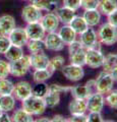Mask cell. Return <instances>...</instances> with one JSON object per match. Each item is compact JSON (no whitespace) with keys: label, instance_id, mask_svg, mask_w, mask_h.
<instances>
[{"label":"cell","instance_id":"obj_1","mask_svg":"<svg viewBox=\"0 0 117 122\" xmlns=\"http://www.w3.org/2000/svg\"><path fill=\"white\" fill-rule=\"evenodd\" d=\"M21 107L25 110L32 114L33 116H41L45 113L47 109L46 103H45L44 98L37 97V96H30L25 100L21 101Z\"/></svg>","mask_w":117,"mask_h":122},{"label":"cell","instance_id":"obj_2","mask_svg":"<svg viewBox=\"0 0 117 122\" xmlns=\"http://www.w3.org/2000/svg\"><path fill=\"white\" fill-rule=\"evenodd\" d=\"M98 39L105 46H112L116 44L117 41V29L109 22L102 24L97 30Z\"/></svg>","mask_w":117,"mask_h":122},{"label":"cell","instance_id":"obj_3","mask_svg":"<svg viewBox=\"0 0 117 122\" xmlns=\"http://www.w3.org/2000/svg\"><path fill=\"white\" fill-rule=\"evenodd\" d=\"M68 46V54L70 63L76 65L85 66L86 65V49L82 46L80 40H75Z\"/></svg>","mask_w":117,"mask_h":122},{"label":"cell","instance_id":"obj_4","mask_svg":"<svg viewBox=\"0 0 117 122\" xmlns=\"http://www.w3.org/2000/svg\"><path fill=\"white\" fill-rule=\"evenodd\" d=\"M32 68L30 55H24L20 59L10 62V75L14 77H22Z\"/></svg>","mask_w":117,"mask_h":122},{"label":"cell","instance_id":"obj_5","mask_svg":"<svg viewBox=\"0 0 117 122\" xmlns=\"http://www.w3.org/2000/svg\"><path fill=\"white\" fill-rule=\"evenodd\" d=\"M114 83L115 81L110 72L102 71L95 78V91L103 95H106L113 90Z\"/></svg>","mask_w":117,"mask_h":122},{"label":"cell","instance_id":"obj_6","mask_svg":"<svg viewBox=\"0 0 117 122\" xmlns=\"http://www.w3.org/2000/svg\"><path fill=\"white\" fill-rule=\"evenodd\" d=\"M80 41L86 49L94 48L102 50V43L98 39L97 32L94 28L89 26L85 32H82L80 35Z\"/></svg>","mask_w":117,"mask_h":122},{"label":"cell","instance_id":"obj_7","mask_svg":"<svg viewBox=\"0 0 117 122\" xmlns=\"http://www.w3.org/2000/svg\"><path fill=\"white\" fill-rule=\"evenodd\" d=\"M60 71H61V73L64 75V77L66 79L74 82L81 81L85 76L84 66L76 65V64H73V63H69L67 65H64Z\"/></svg>","mask_w":117,"mask_h":122},{"label":"cell","instance_id":"obj_8","mask_svg":"<svg viewBox=\"0 0 117 122\" xmlns=\"http://www.w3.org/2000/svg\"><path fill=\"white\" fill-rule=\"evenodd\" d=\"M105 55L99 49H86V65L91 68H101L104 62Z\"/></svg>","mask_w":117,"mask_h":122},{"label":"cell","instance_id":"obj_9","mask_svg":"<svg viewBox=\"0 0 117 122\" xmlns=\"http://www.w3.org/2000/svg\"><path fill=\"white\" fill-rule=\"evenodd\" d=\"M43 16V11L39 9L32 3L27 4L21 9V18L27 24H32V22H38L41 20Z\"/></svg>","mask_w":117,"mask_h":122},{"label":"cell","instance_id":"obj_10","mask_svg":"<svg viewBox=\"0 0 117 122\" xmlns=\"http://www.w3.org/2000/svg\"><path fill=\"white\" fill-rule=\"evenodd\" d=\"M44 43L46 46V50L53 51V52H60L64 49L65 44L63 43L61 38L59 37L57 32L47 33L44 38Z\"/></svg>","mask_w":117,"mask_h":122},{"label":"cell","instance_id":"obj_11","mask_svg":"<svg viewBox=\"0 0 117 122\" xmlns=\"http://www.w3.org/2000/svg\"><path fill=\"white\" fill-rule=\"evenodd\" d=\"M86 106L89 112H102L105 106V96L99 92H93L86 99Z\"/></svg>","mask_w":117,"mask_h":122},{"label":"cell","instance_id":"obj_12","mask_svg":"<svg viewBox=\"0 0 117 122\" xmlns=\"http://www.w3.org/2000/svg\"><path fill=\"white\" fill-rule=\"evenodd\" d=\"M40 22L44 28V30H46V33L56 32L59 29V25H60L59 18L54 11H50V12H46L45 14H43Z\"/></svg>","mask_w":117,"mask_h":122},{"label":"cell","instance_id":"obj_13","mask_svg":"<svg viewBox=\"0 0 117 122\" xmlns=\"http://www.w3.org/2000/svg\"><path fill=\"white\" fill-rule=\"evenodd\" d=\"M32 86L29 81H20L14 85V90H13V96L15 97L17 101H24L30 96H32Z\"/></svg>","mask_w":117,"mask_h":122},{"label":"cell","instance_id":"obj_14","mask_svg":"<svg viewBox=\"0 0 117 122\" xmlns=\"http://www.w3.org/2000/svg\"><path fill=\"white\" fill-rule=\"evenodd\" d=\"M25 30L28 35L29 40H44V38L47 34L40 21L27 24Z\"/></svg>","mask_w":117,"mask_h":122},{"label":"cell","instance_id":"obj_15","mask_svg":"<svg viewBox=\"0 0 117 122\" xmlns=\"http://www.w3.org/2000/svg\"><path fill=\"white\" fill-rule=\"evenodd\" d=\"M30 59H31L32 68H34V69H45V68L49 67L50 58L45 53V51L33 53L30 55Z\"/></svg>","mask_w":117,"mask_h":122},{"label":"cell","instance_id":"obj_16","mask_svg":"<svg viewBox=\"0 0 117 122\" xmlns=\"http://www.w3.org/2000/svg\"><path fill=\"white\" fill-rule=\"evenodd\" d=\"M8 38L10 40L11 45H15V46H20V47H24L27 45L29 38L28 35L25 33V28H14L12 30L9 35Z\"/></svg>","mask_w":117,"mask_h":122},{"label":"cell","instance_id":"obj_17","mask_svg":"<svg viewBox=\"0 0 117 122\" xmlns=\"http://www.w3.org/2000/svg\"><path fill=\"white\" fill-rule=\"evenodd\" d=\"M15 26V20L12 15L3 14L0 16V35L8 36Z\"/></svg>","mask_w":117,"mask_h":122},{"label":"cell","instance_id":"obj_18","mask_svg":"<svg viewBox=\"0 0 117 122\" xmlns=\"http://www.w3.org/2000/svg\"><path fill=\"white\" fill-rule=\"evenodd\" d=\"M93 92H95V90L88 85H76L71 86L70 89V94L72 99H80V100H86Z\"/></svg>","mask_w":117,"mask_h":122},{"label":"cell","instance_id":"obj_19","mask_svg":"<svg viewBox=\"0 0 117 122\" xmlns=\"http://www.w3.org/2000/svg\"><path fill=\"white\" fill-rule=\"evenodd\" d=\"M30 2L39 9L46 12L55 11L56 8L60 6V0H30Z\"/></svg>","mask_w":117,"mask_h":122},{"label":"cell","instance_id":"obj_20","mask_svg":"<svg viewBox=\"0 0 117 122\" xmlns=\"http://www.w3.org/2000/svg\"><path fill=\"white\" fill-rule=\"evenodd\" d=\"M57 33L65 45H69L70 43H72L73 41L76 40L77 34L74 32L69 25H63L61 28L58 29Z\"/></svg>","mask_w":117,"mask_h":122},{"label":"cell","instance_id":"obj_21","mask_svg":"<svg viewBox=\"0 0 117 122\" xmlns=\"http://www.w3.org/2000/svg\"><path fill=\"white\" fill-rule=\"evenodd\" d=\"M54 12L58 16L60 22L63 25H69V22L72 20V18L75 16V11L68 8V7L64 6V5L57 7Z\"/></svg>","mask_w":117,"mask_h":122},{"label":"cell","instance_id":"obj_22","mask_svg":"<svg viewBox=\"0 0 117 122\" xmlns=\"http://www.w3.org/2000/svg\"><path fill=\"white\" fill-rule=\"evenodd\" d=\"M82 16H84L88 25L91 26V28H96L97 25H99L102 20V14L99 11V9L85 10Z\"/></svg>","mask_w":117,"mask_h":122},{"label":"cell","instance_id":"obj_23","mask_svg":"<svg viewBox=\"0 0 117 122\" xmlns=\"http://www.w3.org/2000/svg\"><path fill=\"white\" fill-rule=\"evenodd\" d=\"M68 110L70 115H80L86 114L88 111L86 100H80V99H72L68 105Z\"/></svg>","mask_w":117,"mask_h":122},{"label":"cell","instance_id":"obj_24","mask_svg":"<svg viewBox=\"0 0 117 122\" xmlns=\"http://www.w3.org/2000/svg\"><path fill=\"white\" fill-rule=\"evenodd\" d=\"M16 106V99L13 95L0 96V108L4 112H12Z\"/></svg>","mask_w":117,"mask_h":122},{"label":"cell","instance_id":"obj_25","mask_svg":"<svg viewBox=\"0 0 117 122\" xmlns=\"http://www.w3.org/2000/svg\"><path fill=\"white\" fill-rule=\"evenodd\" d=\"M11 121L14 122H33L34 116L30 114L27 110L24 108H18L16 110H13V113L11 115Z\"/></svg>","mask_w":117,"mask_h":122},{"label":"cell","instance_id":"obj_26","mask_svg":"<svg viewBox=\"0 0 117 122\" xmlns=\"http://www.w3.org/2000/svg\"><path fill=\"white\" fill-rule=\"evenodd\" d=\"M98 9L102 15L108 16L117 9V0H100Z\"/></svg>","mask_w":117,"mask_h":122},{"label":"cell","instance_id":"obj_27","mask_svg":"<svg viewBox=\"0 0 117 122\" xmlns=\"http://www.w3.org/2000/svg\"><path fill=\"white\" fill-rule=\"evenodd\" d=\"M69 25L72 28V30L77 35H81L82 32H85V30L89 28V25L86 24V21L85 20L84 16H82V15L81 16V15H76V14H75V16L72 18V20L69 22Z\"/></svg>","mask_w":117,"mask_h":122},{"label":"cell","instance_id":"obj_28","mask_svg":"<svg viewBox=\"0 0 117 122\" xmlns=\"http://www.w3.org/2000/svg\"><path fill=\"white\" fill-rule=\"evenodd\" d=\"M24 54V49L22 47H20V46H15V45H11L8 48L5 53H4V57L7 61L9 62H12V61H15L17 59H20V57H22Z\"/></svg>","mask_w":117,"mask_h":122},{"label":"cell","instance_id":"obj_29","mask_svg":"<svg viewBox=\"0 0 117 122\" xmlns=\"http://www.w3.org/2000/svg\"><path fill=\"white\" fill-rule=\"evenodd\" d=\"M54 72H52L50 70V68H45V69H34L32 77L34 82H45L46 81L51 78L52 74Z\"/></svg>","mask_w":117,"mask_h":122},{"label":"cell","instance_id":"obj_30","mask_svg":"<svg viewBox=\"0 0 117 122\" xmlns=\"http://www.w3.org/2000/svg\"><path fill=\"white\" fill-rule=\"evenodd\" d=\"M25 46H27L28 50L31 54L38 52H44L46 50L44 40H29Z\"/></svg>","mask_w":117,"mask_h":122},{"label":"cell","instance_id":"obj_31","mask_svg":"<svg viewBox=\"0 0 117 122\" xmlns=\"http://www.w3.org/2000/svg\"><path fill=\"white\" fill-rule=\"evenodd\" d=\"M64 65H65V58L62 55H56L50 59L49 68H50L52 72H55V71H60Z\"/></svg>","mask_w":117,"mask_h":122},{"label":"cell","instance_id":"obj_32","mask_svg":"<svg viewBox=\"0 0 117 122\" xmlns=\"http://www.w3.org/2000/svg\"><path fill=\"white\" fill-rule=\"evenodd\" d=\"M115 64H117V53H109V54L105 55L103 65L101 68L103 69V71L110 72Z\"/></svg>","mask_w":117,"mask_h":122},{"label":"cell","instance_id":"obj_33","mask_svg":"<svg viewBox=\"0 0 117 122\" xmlns=\"http://www.w3.org/2000/svg\"><path fill=\"white\" fill-rule=\"evenodd\" d=\"M44 100L47 108H54L60 103V94L48 91V93L44 96Z\"/></svg>","mask_w":117,"mask_h":122},{"label":"cell","instance_id":"obj_34","mask_svg":"<svg viewBox=\"0 0 117 122\" xmlns=\"http://www.w3.org/2000/svg\"><path fill=\"white\" fill-rule=\"evenodd\" d=\"M14 90V83L8 79L5 78H0V96L2 95H12Z\"/></svg>","mask_w":117,"mask_h":122},{"label":"cell","instance_id":"obj_35","mask_svg":"<svg viewBox=\"0 0 117 122\" xmlns=\"http://www.w3.org/2000/svg\"><path fill=\"white\" fill-rule=\"evenodd\" d=\"M48 91H49V86L46 82H36V85L32 87V94L37 97L44 98L45 95L48 93Z\"/></svg>","mask_w":117,"mask_h":122},{"label":"cell","instance_id":"obj_36","mask_svg":"<svg viewBox=\"0 0 117 122\" xmlns=\"http://www.w3.org/2000/svg\"><path fill=\"white\" fill-rule=\"evenodd\" d=\"M105 103L111 109L117 110V90H112L105 97Z\"/></svg>","mask_w":117,"mask_h":122},{"label":"cell","instance_id":"obj_37","mask_svg":"<svg viewBox=\"0 0 117 122\" xmlns=\"http://www.w3.org/2000/svg\"><path fill=\"white\" fill-rule=\"evenodd\" d=\"M10 75V62L0 59V78H5Z\"/></svg>","mask_w":117,"mask_h":122},{"label":"cell","instance_id":"obj_38","mask_svg":"<svg viewBox=\"0 0 117 122\" xmlns=\"http://www.w3.org/2000/svg\"><path fill=\"white\" fill-rule=\"evenodd\" d=\"M99 3H100V0H81V8H82L84 10L98 9Z\"/></svg>","mask_w":117,"mask_h":122},{"label":"cell","instance_id":"obj_39","mask_svg":"<svg viewBox=\"0 0 117 122\" xmlns=\"http://www.w3.org/2000/svg\"><path fill=\"white\" fill-rule=\"evenodd\" d=\"M10 46H11V43L8 36L0 35V55H4V53L8 50Z\"/></svg>","mask_w":117,"mask_h":122},{"label":"cell","instance_id":"obj_40","mask_svg":"<svg viewBox=\"0 0 117 122\" xmlns=\"http://www.w3.org/2000/svg\"><path fill=\"white\" fill-rule=\"evenodd\" d=\"M71 86H60V85H56V83H53V85H50L49 86V91L51 92H54V93H57V94H65L67 92H70Z\"/></svg>","mask_w":117,"mask_h":122},{"label":"cell","instance_id":"obj_41","mask_svg":"<svg viewBox=\"0 0 117 122\" xmlns=\"http://www.w3.org/2000/svg\"><path fill=\"white\" fill-rule=\"evenodd\" d=\"M62 5L68 7L74 11H77L81 6V0H62Z\"/></svg>","mask_w":117,"mask_h":122},{"label":"cell","instance_id":"obj_42","mask_svg":"<svg viewBox=\"0 0 117 122\" xmlns=\"http://www.w3.org/2000/svg\"><path fill=\"white\" fill-rule=\"evenodd\" d=\"M104 121L101 112H89L86 115V122H102Z\"/></svg>","mask_w":117,"mask_h":122},{"label":"cell","instance_id":"obj_43","mask_svg":"<svg viewBox=\"0 0 117 122\" xmlns=\"http://www.w3.org/2000/svg\"><path fill=\"white\" fill-rule=\"evenodd\" d=\"M70 122H86V114H80V115H70V118L67 119Z\"/></svg>","mask_w":117,"mask_h":122},{"label":"cell","instance_id":"obj_44","mask_svg":"<svg viewBox=\"0 0 117 122\" xmlns=\"http://www.w3.org/2000/svg\"><path fill=\"white\" fill-rule=\"evenodd\" d=\"M107 21L117 29V9L107 16Z\"/></svg>","mask_w":117,"mask_h":122},{"label":"cell","instance_id":"obj_45","mask_svg":"<svg viewBox=\"0 0 117 122\" xmlns=\"http://www.w3.org/2000/svg\"><path fill=\"white\" fill-rule=\"evenodd\" d=\"M11 121V116L8 114V112L2 111L0 114V122H10Z\"/></svg>","mask_w":117,"mask_h":122},{"label":"cell","instance_id":"obj_46","mask_svg":"<svg viewBox=\"0 0 117 122\" xmlns=\"http://www.w3.org/2000/svg\"><path fill=\"white\" fill-rule=\"evenodd\" d=\"M110 73L112 75L113 79H114V81L117 82V64H115V65L113 66V68L110 70Z\"/></svg>","mask_w":117,"mask_h":122},{"label":"cell","instance_id":"obj_47","mask_svg":"<svg viewBox=\"0 0 117 122\" xmlns=\"http://www.w3.org/2000/svg\"><path fill=\"white\" fill-rule=\"evenodd\" d=\"M51 121H53V122H57V121H60V122H65V121H67V119H65L62 115H55L53 118L51 119Z\"/></svg>","mask_w":117,"mask_h":122},{"label":"cell","instance_id":"obj_48","mask_svg":"<svg viewBox=\"0 0 117 122\" xmlns=\"http://www.w3.org/2000/svg\"><path fill=\"white\" fill-rule=\"evenodd\" d=\"M37 122H41V121H46V122H50L51 119H49L48 117H42V118H39V119L36 120Z\"/></svg>","mask_w":117,"mask_h":122},{"label":"cell","instance_id":"obj_49","mask_svg":"<svg viewBox=\"0 0 117 122\" xmlns=\"http://www.w3.org/2000/svg\"><path fill=\"white\" fill-rule=\"evenodd\" d=\"M1 113H2V109H1V108H0V114H1Z\"/></svg>","mask_w":117,"mask_h":122},{"label":"cell","instance_id":"obj_50","mask_svg":"<svg viewBox=\"0 0 117 122\" xmlns=\"http://www.w3.org/2000/svg\"><path fill=\"white\" fill-rule=\"evenodd\" d=\"M24 1H30V0H24Z\"/></svg>","mask_w":117,"mask_h":122},{"label":"cell","instance_id":"obj_51","mask_svg":"<svg viewBox=\"0 0 117 122\" xmlns=\"http://www.w3.org/2000/svg\"><path fill=\"white\" fill-rule=\"evenodd\" d=\"M116 43H117V41H116Z\"/></svg>","mask_w":117,"mask_h":122}]
</instances>
